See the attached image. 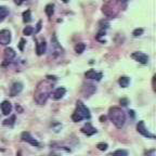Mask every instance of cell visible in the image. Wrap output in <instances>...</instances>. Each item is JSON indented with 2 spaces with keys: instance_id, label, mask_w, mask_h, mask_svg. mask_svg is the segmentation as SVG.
<instances>
[{
  "instance_id": "1",
  "label": "cell",
  "mask_w": 156,
  "mask_h": 156,
  "mask_svg": "<svg viewBox=\"0 0 156 156\" xmlns=\"http://www.w3.org/2000/svg\"><path fill=\"white\" fill-rule=\"evenodd\" d=\"M52 79L55 80L56 78L48 76L44 80H41L37 85L36 90L34 92V100L37 104H44L47 102V100H48V98L50 97L52 89H53V81H52Z\"/></svg>"
},
{
  "instance_id": "2",
  "label": "cell",
  "mask_w": 156,
  "mask_h": 156,
  "mask_svg": "<svg viewBox=\"0 0 156 156\" xmlns=\"http://www.w3.org/2000/svg\"><path fill=\"white\" fill-rule=\"evenodd\" d=\"M108 118L118 129L122 128L126 122V114L120 107L117 106H113L108 110Z\"/></svg>"
},
{
  "instance_id": "3",
  "label": "cell",
  "mask_w": 156,
  "mask_h": 156,
  "mask_svg": "<svg viewBox=\"0 0 156 156\" xmlns=\"http://www.w3.org/2000/svg\"><path fill=\"white\" fill-rule=\"evenodd\" d=\"M90 117H91V115H90L89 108H88L81 101H78L75 112L72 115L73 122H81L83 119H90Z\"/></svg>"
},
{
  "instance_id": "4",
  "label": "cell",
  "mask_w": 156,
  "mask_h": 156,
  "mask_svg": "<svg viewBox=\"0 0 156 156\" xmlns=\"http://www.w3.org/2000/svg\"><path fill=\"white\" fill-rule=\"evenodd\" d=\"M51 52L54 56H58L63 53V49L60 46V44H58V39H56L55 36H52V38H51Z\"/></svg>"
},
{
  "instance_id": "5",
  "label": "cell",
  "mask_w": 156,
  "mask_h": 156,
  "mask_svg": "<svg viewBox=\"0 0 156 156\" xmlns=\"http://www.w3.org/2000/svg\"><path fill=\"white\" fill-rule=\"evenodd\" d=\"M136 130H138V132L139 133H141L143 136H145V138H151V139H155V136L152 133H150L149 130H146L145 128V124H144L143 120H141V122H138V125H136Z\"/></svg>"
},
{
  "instance_id": "6",
  "label": "cell",
  "mask_w": 156,
  "mask_h": 156,
  "mask_svg": "<svg viewBox=\"0 0 156 156\" xmlns=\"http://www.w3.org/2000/svg\"><path fill=\"white\" fill-rule=\"evenodd\" d=\"M11 42V33L8 29L0 30V44L7 46Z\"/></svg>"
},
{
  "instance_id": "7",
  "label": "cell",
  "mask_w": 156,
  "mask_h": 156,
  "mask_svg": "<svg viewBox=\"0 0 156 156\" xmlns=\"http://www.w3.org/2000/svg\"><path fill=\"white\" fill-rule=\"evenodd\" d=\"M21 139L23 140L24 142H27V143H29L30 145H33V146H40V144H39V142L37 141L36 139H34L32 136H30V133L29 132H26V131H24L22 134H21Z\"/></svg>"
},
{
  "instance_id": "8",
  "label": "cell",
  "mask_w": 156,
  "mask_h": 156,
  "mask_svg": "<svg viewBox=\"0 0 156 156\" xmlns=\"http://www.w3.org/2000/svg\"><path fill=\"white\" fill-rule=\"evenodd\" d=\"M131 58L141 64H146L149 61V56L146 55L145 53H143V52H133L131 54Z\"/></svg>"
},
{
  "instance_id": "9",
  "label": "cell",
  "mask_w": 156,
  "mask_h": 156,
  "mask_svg": "<svg viewBox=\"0 0 156 156\" xmlns=\"http://www.w3.org/2000/svg\"><path fill=\"white\" fill-rule=\"evenodd\" d=\"M23 90V83H14L12 87L10 88V95L11 97H15V95L20 94Z\"/></svg>"
},
{
  "instance_id": "10",
  "label": "cell",
  "mask_w": 156,
  "mask_h": 156,
  "mask_svg": "<svg viewBox=\"0 0 156 156\" xmlns=\"http://www.w3.org/2000/svg\"><path fill=\"white\" fill-rule=\"evenodd\" d=\"M85 76L88 79H94V80L99 81V80H101V78H102L103 75H102V73H98L94 69H89V71L85 73Z\"/></svg>"
},
{
  "instance_id": "11",
  "label": "cell",
  "mask_w": 156,
  "mask_h": 156,
  "mask_svg": "<svg viewBox=\"0 0 156 156\" xmlns=\"http://www.w3.org/2000/svg\"><path fill=\"white\" fill-rule=\"evenodd\" d=\"M80 130H81V132H83V133L87 134V136H93L94 133H97V129H95L94 127H93L90 122H87V124H86Z\"/></svg>"
},
{
  "instance_id": "12",
  "label": "cell",
  "mask_w": 156,
  "mask_h": 156,
  "mask_svg": "<svg viewBox=\"0 0 156 156\" xmlns=\"http://www.w3.org/2000/svg\"><path fill=\"white\" fill-rule=\"evenodd\" d=\"M65 92H66L65 88L60 87V88H58V89H55L53 92H51V94H50V95L52 97V99H53V100H60L61 98L64 97Z\"/></svg>"
},
{
  "instance_id": "13",
  "label": "cell",
  "mask_w": 156,
  "mask_h": 156,
  "mask_svg": "<svg viewBox=\"0 0 156 156\" xmlns=\"http://www.w3.org/2000/svg\"><path fill=\"white\" fill-rule=\"evenodd\" d=\"M1 111H2L3 115H9L10 113L12 112V105L9 101H3L1 103Z\"/></svg>"
},
{
  "instance_id": "14",
  "label": "cell",
  "mask_w": 156,
  "mask_h": 156,
  "mask_svg": "<svg viewBox=\"0 0 156 156\" xmlns=\"http://www.w3.org/2000/svg\"><path fill=\"white\" fill-rule=\"evenodd\" d=\"M3 54H5V58L7 61H11V60H13V58H15V55H16V53H15V51L12 48H5V53Z\"/></svg>"
},
{
  "instance_id": "15",
  "label": "cell",
  "mask_w": 156,
  "mask_h": 156,
  "mask_svg": "<svg viewBox=\"0 0 156 156\" xmlns=\"http://www.w3.org/2000/svg\"><path fill=\"white\" fill-rule=\"evenodd\" d=\"M47 51V44L46 41H41L39 42V44H37V47H36V52L38 55H42V54L44 53V52Z\"/></svg>"
},
{
  "instance_id": "16",
  "label": "cell",
  "mask_w": 156,
  "mask_h": 156,
  "mask_svg": "<svg viewBox=\"0 0 156 156\" xmlns=\"http://www.w3.org/2000/svg\"><path fill=\"white\" fill-rule=\"evenodd\" d=\"M129 83H130V79L128 77H126V76H122V77H120L119 79H118V83H119L120 87H122V88L128 87Z\"/></svg>"
},
{
  "instance_id": "17",
  "label": "cell",
  "mask_w": 156,
  "mask_h": 156,
  "mask_svg": "<svg viewBox=\"0 0 156 156\" xmlns=\"http://www.w3.org/2000/svg\"><path fill=\"white\" fill-rule=\"evenodd\" d=\"M102 11H103V13H104V14L106 15V16H110V17L115 16V13L113 12V9H111V8H108V7H107V5H103Z\"/></svg>"
},
{
  "instance_id": "18",
  "label": "cell",
  "mask_w": 156,
  "mask_h": 156,
  "mask_svg": "<svg viewBox=\"0 0 156 156\" xmlns=\"http://www.w3.org/2000/svg\"><path fill=\"white\" fill-rule=\"evenodd\" d=\"M23 21H24L25 23H28L32 21V13H30L29 10H26V11L23 12Z\"/></svg>"
},
{
  "instance_id": "19",
  "label": "cell",
  "mask_w": 156,
  "mask_h": 156,
  "mask_svg": "<svg viewBox=\"0 0 156 156\" xmlns=\"http://www.w3.org/2000/svg\"><path fill=\"white\" fill-rule=\"evenodd\" d=\"M85 49H86V46L85 44H77L75 46V52L78 54H80L83 53V51H85Z\"/></svg>"
},
{
  "instance_id": "20",
  "label": "cell",
  "mask_w": 156,
  "mask_h": 156,
  "mask_svg": "<svg viewBox=\"0 0 156 156\" xmlns=\"http://www.w3.org/2000/svg\"><path fill=\"white\" fill-rule=\"evenodd\" d=\"M44 11H46V14L48 15V16H52V14H53V12H54V5H46Z\"/></svg>"
},
{
  "instance_id": "21",
  "label": "cell",
  "mask_w": 156,
  "mask_h": 156,
  "mask_svg": "<svg viewBox=\"0 0 156 156\" xmlns=\"http://www.w3.org/2000/svg\"><path fill=\"white\" fill-rule=\"evenodd\" d=\"M8 14H9V10H8V8L0 7V19H1V20L5 19Z\"/></svg>"
},
{
  "instance_id": "22",
  "label": "cell",
  "mask_w": 156,
  "mask_h": 156,
  "mask_svg": "<svg viewBox=\"0 0 156 156\" xmlns=\"http://www.w3.org/2000/svg\"><path fill=\"white\" fill-rule=\"evenodd\" d=\"M14 122H15V116L12 115L9 119H5V122H3V125H5V126H13V125H14Z\"/></svg>"
},
{
  "instance_id": "23",
  "label": "cell",
  "mask_w": 156,
  "mask_h": 156,
  "mask_svg": "<svg viewBox=\"0 0 156 156\" xmlns=\"http://www.w3.org/2000/svg\"><path fill=\"white\" fill-rule=\"evenodd\" d=\"M112 156H128V152L125 150H117L112 154Z\"/></svg>"
},
{
  "instance_id": "24",
  "label": "cell",
  "mask_w": 156,
  "mask_h": 156,
  "mask_svg": "<svg viewBox=\"0 0 156 156\" xmlns=\"http://www.w3.org/2000/svg\"><path fill=\"white\" fill-rule=\"evenodd\" d=\"M33 33H34V28L32 26H26L23 30V34L26 35V36H30Z\"/></svg>"
},
{
  "instance_id": "25",
  "label": "cell",
  "mask_w": 156,
  "mask_h": 156,
  "mask_svg": "<svg viewBox=\"0 0 156 156\" xmlns=\"http://www.w3.org/2000/svg\"><path fill=\"white\" fill-rule=\"evenodd\" d=\"M97 147L99 150H100V151H106L107 147H108V145H107V143H103V142H102V143H99V144H98Z\"/></svg>"
},
{
  "instance_id": "26",
  "label": "cell",
  "mask_w": 156,
  "mask_h": 156,
  "mask_svg": "<svg viewBox=\"0 0 156 156\" xmlns=\"http://www.w3.org/2000/svg\"><path fill=\"white\" fill-rule=\"evenodd\" d=\"M142 34H143V29H142V28H136V29H134L133 33H132V35H133L134 37L141 36Z\"/></svg>"
},
{
  "instance_id": "27",
  "label": "cell",
  "mask_w": 156,
  "mask_h": 156,
  "mask_svg": "<svg viewBox=\"0 0 156 156\" xmlns=\"http://www.w3.org/2000/svg\"><path fill=\"white\" fill-rule=\"evenodd\" d=\"M154 154H155V150H149L145 152L144 156H154Z\"/></svg>"
},
{
  "instance_id": "28",
  "label": "cell",
  "mask_w": 156,
  "mask_h": 156,
  "mask_svg": "<svg viewBox=\"0 0 156 156\" xmlns=\"http://www.w3.org/2000/svg\"><path fill=\"white\" fill-rule=\"evenodd\" d=\"M24 44H25V39H21V41H20V50H22V51H23V50H24Z\"/></svg>"
},
{
  "instance_id": "29",
  "label": "cell",
  "mask_w": 156,
  "mask_h": 156,
  "mask_svg": "<svg viewBox=\"0 0 156 156\" xmlns=\"http://www.w3.org/2000/svg\"><path fill=\"white\" fill-rule=\"evenodd\" d=\"M24 1H26V0H14V2L16 3L17 5H22Z\"/></svg>"
},
{
  "instance_id": "30",
  "label": "cell",
  "mask_w": 156,
  "mask_h": 156,
  "mask_svg": "<svg viewBox=\"0 0 156 156\" xmlns=\"http://www.w3.org/2000/svg\"><path fill=\"white\" fill-rule=\"evenodd\" d=\"M40 28H41V22L39 21L38 24H37V29H36V32H39V30H40Z\"/></svg>"
},
{
  "instance_id": "31",
  "label": "cell",
  "mask_w": 156,
  "mask_h": 156,
  "mask_svg": "<svg viewBox=\"0 0 156 156\" xmlns=\"http://www.w3.org/2000/svg\"><path fill=\"white\" fill-rule=\"evenodd\" d=\"M120 103H122V105H127V100H120Z\"/></svg>"
},
{
  "instance_id": "32",
  "label": "cell",
  "mask_w": 156,
  "mask_h": 156,
  "mask_svg": "<svg viewBox=\"0 0 156 156\" xmlns=\"http://www.w3.org/2000/svg\"><path fill=\"white\" fill-rule=\"evenodd\" d=\"M105 119H106V117H105V116H101L100 117V120H101V122H103V120H105Z\"/></svg>"
},
{
  "instance_id": "33",
  "label": "cell",
  "mask_w": 156,
  "mask_h": 156,
  "mask_svg": "<svg viewBox=\"0 0 156 156\" xmlns=\"http://www.w3.org/2000/svg\"><path fill=\"white\" fill-rule=\"evenodd\" d=\"M16 156H22V152H21V151L17 152V153H16Z\"/></svg>"
},
{
  "instance_id": "34",
  "label": "cell",
  "mask_w": 156,
  "mask_h": 156,
  "mask_svg": "<svg viewBox=\"0 0 156 156\" xmlns=\"http://www.w3.org/2000/svg\"><path fill=\"white\" fill-rule=\"evenodd\" d=\"M120 2H127V1H128V0H119Z\"/></svg>"
},
{
  "instance_id": "35",
  "label": "cell",
  "mask_w": 156,
  "mask_h": 156,
  "mask_svg": "<svg viewBox=\"0 0 156 156\" xmlns=\"http://www.w3.org/2000/svg\"><path fill=\"white\" fill-rule=\"evenodd\" d=\"M63 2H65V3H66V2H68V0H63Z\"/></svg>"
}]
</instances>
